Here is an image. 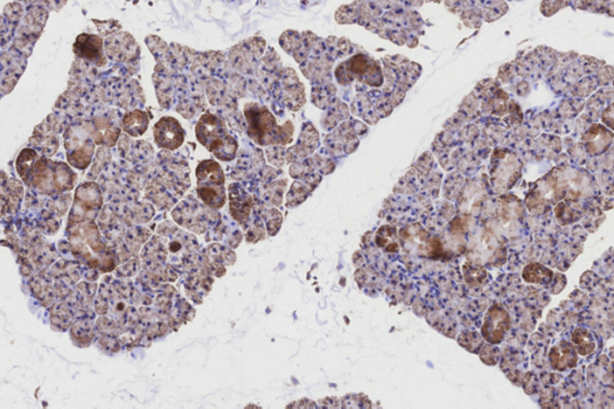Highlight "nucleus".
<instances>
[{"mask_svg":"<svg viewBox=\"0 0 614 409\" xmlns=\"http://www.w3.org/2000/svg\"><path fill=\"white\" fill-rule=\"evenodd\" d=\"M71 244V252L88 268L98 269L101 273H111L120 263L117 252L103 243L99 227L94 221L80 222L66 227Z\"/></svg>","mask_w":614,"mask_h":409,"instance_id":"1","label":"nucleus"},{"mask_svg":"<svg viewBox=\"0 0 614 409\" xmlns=\"http://www.w3.org/2000/svg\"><path fill=\"white\" fill-rule=\"evenodd\" d=\"M196 136L203 146L219 160L232 161L238 151V142L230 136L225 122L215 114H203L196 126Z\"/></svg>","mask_w":614,"mask_h":409,"instance_id":"2","label":"nucleus"},{"mask_svg":"<svg viewBox=\"0 0 614 409\" xmlns=\"http://www.w3.org/2000/svg\"><path fill=\"white\" fill-rule=\"evenodd\" d=\"M77 175L63 162H52L40 157L27 185L46 195H61L75 188Z\"/></svg>","mask_w":614,"mask_h":409,"instance_id":"3","label":"nucleus"},{"mask_svg":"<svg viewBox=\"0 0 614 409\" xmlns=\"http://www.w3.org/2000/svg\"><path fill=\"white\" fill-rule=\"evenodd\" d=\"M245 115L249 124V136L259 146L287 144L291 137L283 135V129L277 126L275 118L265 107L256 104H246Z\"/></svg>","mask_w":614,"mask_h":409,"instance_id":"4","label":"nucleus"},{"mask_svg":"<svg viewBox=\"0 0 614 409\" xmlns=\"http://www.w3.org/2000/svg\"><path fill=\"white\" fill-rule=\"evenodd\" d=\"M197 193L204 206L221 209L226 203L225 175L221 166L214 160L202 161L198 165Z\"/></svg>","mask_w":614,"mask_h":409,"instance_id":"5","label":"nucleus"},{"mask_svg":"<svg viewBox=\"0 0 614 409\" xmlns=\"http://www.w3.org/2000/svg\"><path fill=\"white\" fill-rule=\"evenodd\" d=\"M95 144L91 124L87 122V127H70L65 135L69 164L78 170H85L94 155Z\"/></svg>","mask_w":614,"mask_h":409,"instance_id":"6","label":"nucleus"},{"mask_svg":"<svg viewBox=\"0 0 614 409\" xmlns=\"http://www.w3.org/2000/svg\"><path fill=\"white\" fill-rule=\"evenodd\" d=\"M102 207V193L95 183H85L76 191L75 202L67 227L80 222L94 221Z\"/></svg>","mask_w":614,"mask_h":409,"instance_id":"7","label":"nucleus"},{"mask_svg":"<svg viewBox=\"0 0 614 409\" xmlns=\"http://www.w3.org/2000/svg\"><path fill=\"white\" fill-rule=\"evenodd\" d=\"M211 214H214L210 209L199 206L193 198V202H188V199L180 203L175 208L173 215L174 220L180 226L186 228L190 232H195L197 234H202L209 226L214 225L219 219H212Z\"/></svg>","mask_w":614,"mask_h":409,"instance_id":"8","label":"nucleus"},{"mask_svg":"<svg viewBox=\"0 0 614 409\" xmlns=\"http://www.w3.org/2000/svg\"><path fill=\"white\" fill-rule=\"evenodd\" d=\"M510 325L512 318L509 312L502 306L496 304L490 307V310L485 316L481 335L490 344H501L510 329Z\"/></svg>","mask_w":614,"mask_h":409,"instance_id":"9","label":"nucleus"},{"mask_svg":"<svg viewBox=\"0 0 614 409\" xmlns=\"http://www.w3.org/2000/svg\"><path fill=\"white\" fill-rule=\"evenodd\" d=\"M154 138L161 149L177 151L183 146L185 131L175 118L164 117L155 124Z\"/></svg>","mask_w":614,"mask_h":409,"instance_id":"10","label":"nucleus"},{"mask_svg":"<svg viewBox=\"0 0 614 409\" xmlns=\"http://www.w3.org/2000/svg\"><path fill=\"white\" fill-rule=\"evenodd\" d=\"M74 52L77 57L94 64L98 67L106 65V54L103 40L93 34H80L74 43Z\"/></svg>","mask_w":614,"mask_h":409,"instance_id":"11","label":"nucleus"},{"mask_svg":"<svg viewBox=\"0 0 614 409\" xmlns=\"http://www.w3.org/2000/svg\"><path fill=\"white\" fill-rule=\"evenodd\" d=\"M493 185L498 190H507L515 184L517 177H520V162L514 155H507L494 166L492 172Z\"/></svg>","mask_w":614,"mask_h":409,"instance_id":"12","label":"nucleus"},{"mask_svg":"<svg viewBox=\"0 0 614 409\" xmlns=\"http://www.w3.org/2000/svg\"><path fill=\"white\" fill-rule=\"evenodd\" d=\"M252 198L239 185L230 186V210L235 221L245 226L249 222Z\"/></svg>","mask_w":614,"mask_h":409,"instance_id":"13","label":"nucleus"},{"mask_svg":"<svg viewBox=\"0 0 614 409\" xmlns=\"http://www.w3.org/2000/svg\"><path fill=\"white\" fill-rule=\"evenodd\" d=\"M214 278L203 272H190L185 278V292L196 304H202L203 296L210 292Z\"/></svg>","mask_w":614,"mask_h":409,"instance_id":"14","label":"nucleus"},{"mask_svg":"<svg viewBox=\"0 0 614 409\" xmlns=\"http://www.w3.org/2000/svg\"><path fill=\"white\" fill-rule=\"evenodd\" d=\"M576 349L573 344L565 340L560 341L557 346L549 351V362L557 371H567L576 366L578 362Z\"/></svg>","mask_w":614,"mask_h":409,"instance_id":"15","label":"nucleus"},{"mask_svg":"<svg viewBox=\"0 0 614 409\" xmlns=\"http://www.w3.org/2000/svg\"><path fill=\"white\" fill-rule=\"evenodd\" d=\"M71 340L78 347H89L98 336L96 324L90 318H78L71 325Z\"/></svg>","mask_w":614,"mask_h":409,"instance_id":"16","label":"nucleus"},{"mask_svg":"<svg viewBox=\"0 0 614 409\" xmlns=\"http://www.w3.org/2000/svg\"><path fill=\"white\" fill-rule=\"evenodd\" d=\"M48 126H45V122L40 126L35 129L33 137L30 140V143L35 148H38L39 151L43 153L45 156H52L56 154V149L59 146V141L54 135H51L50 131L52 130L51 120L47 118Z\"/></svg>","mask_w":614,"mask_h":409,"instance_id":"17","label":"nucleus"},{"mask_svg":"<svg viewBox=\"0 0 614 409\" xmlns=\"http://www.w3.org/2000/svg\"><path fill=\"white\" fill-rule=\"evenodd\" d=\"M141 256L144 267L164 263L166 259L168 258V251L162 236L159 234L153 236L142 250Z\"/></svg>","mask_w":614,"mask_h":409,"instance_id":"18","label":"nucleus"},{"mask_svg":"<svg viewBox=\"0 0 614 409\" xmlns=\"http://www.w3.org/2000/svg\"><path fill=\"white\" fill-rule=\"evenodd\" d=\"M520 215H522V209H520V203L510 202V201L503 203L501 212H499V220H501L503 231L505 232L507 236L509 235L512 236L514 233L518 231Z\"/></svg>","mask_w":614,"mask_h":409,"instance_id":"19","label":"nucleus"},{"mask_svg":"<svg viewBox=\"0 0 614 409\" xmlns=\"http://www.w3.org/2000/svg\"><path fill=\"white\" fill-rule=\"evenodd\" d=\"M29 286H30L34 296L40 300L45 307L51 309L52 306L54 305L56 296L54 288L52 286L51 280H48L47 278H45L40 274L38 276L32 278V280L29 281Z\"/></svg>","mask_w":614,"mask_h":409,"instance_id":"20","label":"nucleus"},{"mask_svg":"<svg viewBox=\"0 0 614 409\" xmlns=\"http://www.w3.org/2000/svg\"><path fill=\"white\" fill-rule=\"evenodd\" d=\"M149 125V118L144 111L135 109L125 114L122 120V130L129 136L140 137L146 131Z\"/></svg>","mask_w":614,"mask_h":409,"instance_id":"21","label":"nucleus"},{"mask_svg":"<svg viewBox=\"0 0 614 409\" xmlns=\"http://www.w3.org/2000/svg\"><path fill=\"white\" fill-rule=\"evenodd\" d=\"M22 197H23L22 184L16 179H10L9 184L6 185L5 179L3 178V193H1L3 215L6 212V208H9V212H16L19 209Z\"/></svg>","mask_w":614,"mask_h":409,"instance_id":"22","label":"nucleus"},{"mask_svg":"<svg viewBox=\"0 0 614 409\" xmlns=\"http://www.w3.org/2000/svg\"><path fill=\"white\" fill-rule=\"evenodd\" d=\"M51 312L52 328L58 331H66L74 324L72 320L75 317L74 311L71 309L67 301H59L50 309Z\"/></svg>","mask_w":614,"mask_h":409,"instance_id":"23","label":"nucleus"},{"mask_svg":"<svg viewBox=\"0 0 614 409\" xmlns=\"http://www.w3.org/2000/svg\"><path fill=\"white\" fill-rule=\"evenodd\" d=\"M375 244L386 254H395L399 249V233L395 227L382 226L375 233Z\"/></svg>","mask_w":614,"mask_h":409,"instance_id":"24","label":"nucleus"},{"mask_svg":"<svg viewBox=\"0 0 614 409\" xmlns=\"http://www.w3.org/2000/svg\"><path fill=\"white\" fill-rule=\"evenodd\" d=\"M39 159H40V156L38 153L32 148H25L21 151V154L16 161V170L24 183H28L30 175L38 164Z\"/></svg>","mask_w":614,"mask_h":409,"instance_id":"25","label":"nucleus"},{"mask_svg":"<svg viewBox=\"0 0 614 409\" xmlns=\"http://www.w3.org/2000/svg\"><path fill=\"white\" fill-rule=\"evenodd\" d=\"M522 276L525 278V283L549 285L553 280V272L544 267L542 264L533 263L525 267Z\"/></svg>","mask_w":614,"mask_h":409,"instance_id":"26","label":"nucleus"},{"mask_svg":"<svg viewBox=\"0 0 614 409\" xmlns=\"http://www.w3.org/2000/svg\"><path fill=\"white\" fill-rule=\"evenodd\" d=\"M572 344L575 346L578 354L583 357L589 355L596 349L594 336L584 328H578L572 333Z\"/></svg>","mask_w":614,"mask_h":409,"instance_id":"27","label":"nucleus"},{"mask_svg":"<svg viewBox=\"0 0 614 409\" xmlns=\"http://www.w3.org/2000/svg\"><path fill=\"white\" fill-rule=\"evenodd\" d=\"M151 235L149 230L142 228V227H135L127 232L125 244H127V249L130 251L132 257L138 256L142 245L146 244L148 239L151 238Z\"/></svg>","mask_w":614,"mask_h":409,"instance_id":"28","label":"nucleus"},{"mask_svg":"<svg viewBox=\"0 0 614 409\" xmlns=\"http://www.w3.org/2000/svg\"><path fill=\"white\" fill-rule=\"evenodd\" d=\"M204 254L208 256V258L212 262L223 264V265H233L237 261L234 251L227 249L226 246L220 244H212L208 247Z\"/></svg>","mask_w":614,"mask_h":409,"instance_id":"29","label":"nucleus"},{"mask_svg":"<svg viewBox=\"0 0 614 409\" xmlns=\"http://www.w3.org/2000/svg\"><path fill=\"white\" fill-rule=\"evenodd\" d=\"M463 276L464 281L467 283L468 286L478 288L486 283L487 272L483 267L468 262V263H465L463 265Z\"/></svg>","mask_w":614,"mask_h":409,"instance_id":"30","label":"nucleus"},{"mask_svg":"<svg viewBox=\"0 0 614 409\" xmlns=\"http://www.w3.org/2000/svg\"><path fill=\"white\" fill-rule=\"evenodd\" d=\"M309 185H311V181H307L304 185L303 183L296 181L292 186L291 192L288 193V196H287V207H296L300 203L304 202L309 196V193L314 191V186H309Z\"/></svg>","mask_w":614,"mask_h":409,"instance_id":"31","label":"nucleus"},{"mask_svg":"<svg viewBox=\"0 0 614 409\" xmlns=\"http://www.w3.org/2000/svg\"><path fill=\"white\" fill-rule=\"evenodd\" d=\"M483 336H480L476 331H463L457 338L460 346L467 349L469 352L479 353L483 349Z\"/></svg>","mask_w":614,"mask_h":409,"instance_id":"32","label":"nucleus"},{"mask_svg":"<svg viewBox=\"0 0 614 409\" xmlns=\"http://www.w3.org/2000/svg\"><path fill=\"white\" fill-rule=\"evenodd\" d=\"M342 408H372V402L365 394H348L341 399Z\"/></svg>","mask_w":614,"mask_h":409,"instance_id":"33","label":"nucleus"},{"mask_svg":"<svg viewBox=\"0 0 614 409\" xmlns=\"http://www.w3.org/2000/svg\"><path fill=\"white\" fill-rule=\"evenodd\" d=\"M98 344L102 352L116 354L120 349V342L114 335H98Z\"/></svg>","mask_w":614,"mask_h":409,"instance_id":"34","label":"nucleus"},{"mask_svg":"<svg viewBox=\"0 0 614 409\" xmlns=\"http://www.w3.org/2000/svg\"><path fill=\"white\" fill-rule=\"evenodd\" d=\"M23 5L19 3V1H14V3L6 5V8L4 10V19L6 21H9L10 23H14L17 25L19 22H21L22 19H23Z\"/></svg>","mask_w":614,"mask_h":409,"instance_id":"35","label":"nucleus"},{"mask_svg":"<svg viewBox=\"0 0 614 409\" xmlns=\"http://www.w3.org/2000/svg\"><path fill=\"white\" fill-rule=\"evenodd\" d=\"M265 221H267V230L269 235H276L277 232L280 231L282 225L281 212L276 209L267 210L265 214Z\"/></svg>","mask_w":614,"mask_h":409,"instance_id":"36","label":"nucleus"},{"mask_svg":"<svg viewBox=\"0 0 614 409\" xmlns=\"http://www.w3.org/2000/svg\"><path fill=\"white\" fill-rule=\"evenodd\" d=\"M93 22L96 24V27L99 29L100 35H102V36H109L112 34L117 33V30L122 29V25L116 19H109V21H96V19H93Z\"/></svg>","mask_w":614,"mask_h":409,"instance_id":"37","label":"nucleus"},{"mask_svg":"<svg viewBox=\"0 0 614 409\" xmlns=\"http://www.w3.org/2000/svg\"><path fill=\"white\" fill-rule=\"evenodd\" d=\"M138 269H140V259L133 257L131 261H127V263L117 269V276L122 278H131L137 273Z\"/></svg>","mask_w":614,"mask_h":409,"instance_id":"38","label":"nucleus"},{"mask_svg":"<svg viewBox=\"0 0 614 409\" xmlns=\"http://www.w3.org/2000/svg\"><path fill=\"white\" fill-rule=\"evenodd\" d=\"M480 359L483 360V362L485 364H487L490 366H493V365H496L498 362V349L491 344H486V346H483V349H480Z\"/></svg>","mask_w":614,"mask_h":409,"instance_id":"39","label":"nucleus"},{"mask_svg":"<svg viewBox=\"0 0 614 409\" xmlns=\"http://www.w3.org/2000/svg\"><path fill=\"white\" fill-rule=\"evenodd\" d=\"M264 238H265V231H264V226H263L262 222L256 221L254 223H252L249 230H248V233H246L248 243L254 244V243L261 241Z\"/></svg>","mask_w":614,"mask_h":409,"instance_id":"40","label":"nucleus"},{"mask_svg":"<svg viewBox=\"0 0 614 409\" xmlns=\"http://www.w3.org/2000/svg\"><path fill=\"white\" fill-rule=\"evenodd\" d=\"M109 161H111V154H109L108 149H106V148H100L99 151H98V154H96L95 165L94 167H93L91 172H90V175H99L100 172L102 170L103 167L107 165Z\"/></svg>","mask_w":614,"mask_h":409,"instance_id":"41","label":"nucleus"},{"mask_svg":"<svg viewBox=\"0 0 614 409\" xmlns=\"http://www.w3.org/2000/svg\"><path fill=\"white\" fill-rule=\"evenodd\" d=\"M319 408H340L341 407V400L338 397H324L317 402Z\"/></svg>","mask_w":614,"mask_h":409,"instance_id":"42","label":"nucleus"},{"mask_svg":"<svg viewBox=\"0 0 614 409\" xmlns=\"http://www.w3.org/2000/svg\"><path fill=\"white\" fill-rule=\"evenodd\" d=\"M318 405L314 401L309 400V399H301V400L293 402L292 405L287 406V408H317Z\"/></svg>","mask_w":614,"mask_h":409,"instance_id":"43","label":"nucleus"},{"mask_svg":"<svg viewBox=\"0 0 614 409\" xmlns=\"http://www.w3.org/2000/svg\"><path fill=\"white\" fill-rule=\"evenodd\" d=\"M67 0H43V4L51 11H59Z\"/></svg>","mask_w":614,"mask_h":409,"instance_id":"44","label":"nucleus"},{"mask_svg":"<svg viewBox=\"0 0 614 409\" xmlns=\"http://www.w3.org/2000/svg\"><path fill=\"white\" fill-rule=\"evenodd\" d=\"M365 263V261H364V257H362V254L358 251L355 254H353V264H354V267L355 268H360Z\"/></svg>","mask_w":614,"mask_h":409,"instance_id":"45","label":"nucleus"},{"mask_svg":"<svg viewBox=\"0 0 614 409\" xmlns=\"http://www.w3.org/2000/svg\"><path fill=\"white\" fill-rule=\"evenodd\" d=\"M19 1H21V3H24V4L36 5L38 3H40V1L43 3V0H19Z\"/></svg>","mask_w":614,"mask_h":409,"instance_id":"46","label":"nucleus"},{"mask_svg":"<svg viewBox=\"0 0 614 409\" xmlns=\"http://www.w3.org/2000/svg\"><path fill=\"white\" fill-rule=\"evenodd\" d=\"M246 408H261V407L259 406L249 405L246 406Z\"/></svg>","mask_w":614,"mask_h":409,"instance_id":"47","label":"nucleus"},{"mask_svg":"<svg viewBox=\"0 0 614 409\" xmlns=\"http://www.w3.org/2000/svg\"><path fill=\"white\" fill-rule=\"evenodd\" d=\"M612 377H613V383H614V365H613V372H612Z\"/></svg>","mask_w":614,"mask_h":409,"instance_id":"48","label":"nucleus"}]
</instances>
